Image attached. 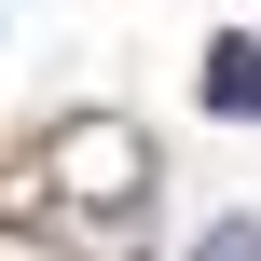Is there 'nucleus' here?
I'll list each match as a JSON object with an SVG mask.
<instances>
[{"label":"nucleus","mask_w":261,"mask_h":261,"mask_svg":"<svg viewBox=\"0 0 261 261\" xmlns=\"http://www.w3.org/2000/svg\"><path fill=\"white\" fill-rule=\"evenodd\" d=\"M206 261H261V220H220V234H206Z\"/></svg>","instance_id":"7ed1b4c3"},{"label":"nucleus","mask_w":261,"mask_h":261,"mask_svg":"<svg viewBox=\"0 0 261 261\" xmlns=\"http://www.w3.org/2000/svg\"><path fill=\"white\" fill-rule=\"evenodd\" d=\"M28 206H55V220H124V206H151V138H138L124 110H69V124L41 138V165H28Z\"/></svg>","instance_id":"f257e3e1"},{"label":"nucleus","mask_w":261,"mask_h":261,"mask_svg":"<svg viewBox=\"0 0 261 261\" xmlns=\"http://www.w3.org/2000/svg\"><path fill=\"white\" fill-rule=\"evenodd\" d=\"M206 110H261V41H206Z\"/></svg>","instance_id":"f03ea898"}]
</instances>
